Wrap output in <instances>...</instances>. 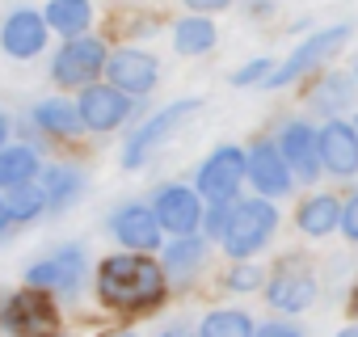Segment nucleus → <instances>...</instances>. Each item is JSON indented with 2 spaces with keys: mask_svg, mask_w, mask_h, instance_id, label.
Returning <instances> with one entry per match:
<instances>
[{
  "mask_svg": "<svg viewBox=\"0 0 358 337\" xmlns=\"http://www.w3.org/2000/svg\"><path fill=\"white\" fill-rule=\"evenodd\" d=\"M97 295L110 308H152L164 295V270H156V261L139 257V253H118L110 261H101L97 270Z\"/></svg>",
  "mask_w": 358,
  "mask_h": 337,
  "instance_id": "nucleus-1",
  "label": "nucleus"
},
{
  "mask_svg": "<svg viewBox=\"0 0 358 337\" xmlns=\"http://www.w3.org/2000/svg\"><path fill=\"white\" fill-rule=\"evenodd\" d=\"M274 224H278V211L262 199H245V203H228V224H224V249L232 257H249L257 253L270 236H274Z\"/></svg>",
  "mask_w": 358,
  "mask_h": 337,
  "instance_id": "nucleus-2",
  "label": "nucleus"
},
{
  "mask_svg": "<svg viewBox=\"0 0 358 337\" xmlns=\"http://www.w3.org/2000/svg\"><path fill=\"white\" fill-rule=\"evenodd\" d=\"M199 97H186V101H173V106H164V110H156V118H148L131 139H127V148H122V164L127 168H139L160 143H169L173 139V131L182 127V122H190L194 114H199Z\"/></svg>",
  "mask_w": 358,
  "mask_h": 337,
  "instance_id": "nucleus-3",
  "label": "nucleus"
},
{
  "mask_svg": "<svg viewBox=\"0 0 358 337\" xmlns=\"http://www.w3.org/2000/svg\"><path fill=\"white\" fill-rule=\"evenodd\" d=\"M345 38H350V26H333V30H320V34H312V38H303L295 51H291V59L278 68V72H270L266 76V85H274V89H282V85H291V80H299L303 72H312V68H320L333 51H341L345 47Z\"/></svg>",
  "mask_w": 358,
  "mask_h": 337,
  "instance_id": "nucleus-4",
  "label": "nucleus"
},
{
  "mask_svg": "<svg viewBox=\"0 0 358 337\" xmlns=\"http://www.w3.org/2000/svg\"><path fill=\"white\" fill-rule=\"evenodd\" d=\"M55 303L43 291H22L5 303L0 312V324H5L13 337H51L55 333Z\"/></svg>",
  "mask_w": 358,
  "mask_h": 337,
  "instance_id": "nucleus-5",
  "label": "nucleus"
},
{
  "mask_svg": "<svg viewBox=\"0 0 358 337\" xmlns=\"http://www.w3.org/2000/svg\"><path fill=\"white\" fill-rule=\"evenodd\" d=\"M101 64H106V47L97 43V38H68V47L55 55V64H51V76H55V85H68V89H85V85H93V76L101 72Z\"/></svg>",
  "mask_w": 358,
  "mask_h": 337,
  "instance_id": "nucleus-6",
  "label": "nucleus"
},
{
  "mask_svg": "<svg viewBox=\"0 0 358 337\" xmlns=\"http://www.w3.org/2000/svg\"><path fill=\"white\" fill-rule=\"evenodd\" d=\"M245 182V156L241 148H215L211 160L199 168V190L211 199V203H232L236 190Z\"/></svg>",
  "mask_w": 358,
  "mask_h": 337,
  "instance_id": "nucleus-7",
  "label": "nucleus"
},
{
  "mask_svg": "<svg viewBox=\"0 0 358 337\" xmlns=\"http://www.w3.org/2000/svg\"><path fill=\"white\" fill-rule=\"evenodd\" d=\"M152 220L173 232V236H190L199 224H203V203L190 186H164L156 194V207H152Z\"/></svg>",
  "mask_w": 358,
  "mask_h": 337,
  "instance_id": "nucleus-8",
  "label": "nucleus"
},
{
  "mask_svg": "<svg viewBox=\"0 0 358 337\" xmlns=\"http://www.w3.org/2000/svg\"><path fill=\"white\" fill-rule=\"evenodd\" d=\"M76 114H80V127H89V131H114V127L127 122L131 97L118 93L114 85H85Z\"/></svg>",
  "mask_w": 358,
  "mask_h": 337,
  "instance_id": "nucleus-9",
  "label": "nucleus"
},
{
  "mask_svg": "<svg viewBox=\"0 0 358 337\" xmlns=\"http://www.w3.org/2000/svg\"><path fill=\"white\" fill-rule=\"evenodd\" d=\"M316 156H320V164L329 173L350 178L358 168V135H354V127L341 122V118L324 122V131H316Z\"/></svg>",
  "mask_w": 358,
  "mask_h": 337,
  "instance_id": "nucleus-10",
  "label": "nucleus"
},
{
  "mask_svg": "<svg viewBox=\"0 0 358 337\" xmlns=\"http://www.w3.org/2000/svg\"><path fill=\"white\" fill-rule=\"evenodd\" d=\"M85 278V253L76 245L55 249L51 257L30 266V287H47V291H76Z\"/></svg>",
  "mask_w": 358,
  "mask_h": 337,
  "instance_id": "nucleus-11",
  "label": "nucleus"
},
{
  "mask_svg": "<svg viewBox=\"0 0 358 337\" xmlns=\"http://www.w3.org/2000/svg\"><path fill=\"white\" fill-rule=\"evenodd\" d=\"M278 156L287 168H295L299 182H316L320 178V156H316V131L308 122H287L282 127V143Z\"/></svg>",
  "mask_w": 358,
  "mask_h": 337,
  "instance_id": "nucleus-12",
  "label": "nucleus"
},
{
  "mask_svg": "<svg viewBox=\"0 0 358 337\" xmlns=\"http://www.w3.org/2000/svg\"><path fill=\"white\" fill-rule=\"evenodd\" d=\"M245 178H253V186L262 194H287L291 190V168L282 164V156H278V148L270 139L253 143V152L245 160Z\"/></svg>",
  "mask_w": 358,
  "mask_h": 337,
  "instance_id": "nucleus-13",
  "label": "nucleus"
},
{
  "mask_svg": "<svg viewBox=\"0 0 358 337\" xmlns=\"http://www.w3.org/2000/svg\"><path fill=\"white\" fill-rule=\"evenodd\" d=\"M101 72H110V80H114L118 93H148L156 85V59L143 55V51H131V47L118 51V55H110L101 64Z\"/></svg>",
  "mask_w": 358,
  "mask_h": 337,
  "instance_id": "nucleus-14",
  "label": "nucleus"
},
{
  "mask_svg": "<svg viewBox=\"0 0 358 337\" xmlns=\"http://www.w3.org/2000/svg\"><path fill=\"white\" fill-rule=\"evenodd\" d=\"M266 295H270V303H274L278 312H303V308L316 299V278H312L308 270H299V266H282V270L270 278Z\"/></svg>",
  "mask_w": 358,
  "mask_h": 337,
  "instance_id": "nucleus-15",
  "label": "nucleus"
},
{
  "mask_svg": "<svg viewBox=\"0 0 358 337\" xmlns=\"http://www.w3.org/2000/svg\"><path fill=\"white\" fill-rule=\"evenodd\" d=\"M0 43H5L9 55L30 59V55H38V51L47 47V22H43L38 13H30V9H17V13L5 22V34H0Z\"/></svg>",
  "mask_w": 358,
  "mask_h": 337,
  "instance_id": "nucleus-16",
  "label": "nucleus"
},
{
  "mask_svg": "<svg viewBox=\"0 0 358 337\" xmlns=\"http://www.w3.org/2000/svg\"><path fill=\"white\" fill-rule=\"evenodd\" d=\"M110 232L127 245V249H156L160 245V224L152 220V207H122L110 220Z\"/></svg>",
  "mask_w": 358,
  "mask_h": 337,
  "instance_id": "nucleus-17",
  "label": "nucleus"
},
{
  "mask_svg": "<svg viewBox=\"0 0 358 337\" xmlns=\"http://www.w3.org/2000/svg\"><path fill=\"white\" fill-rule=\"evenodd\" d=\"M43 22H47V26H55V34L76 38V34H85V30H89V22H93V5H89V0H51Z\"/></svg>",
  "mask_w": 358,
  "mask_h": 337,
  "instance_id": "nucleus-18",
  "label": "nucleus"
},
{
  "mask_svg": "<svg viewBox=\"0 0 358 337\" xmlns=\"http://www.w3.org/2000/svg\"><path fill=\"white\" fill-rule=\"evenodd\" d=\"M80 190H85V178L76 173L72 164H55V168H47V173H43V203L55 207V211H64Z\"/></svg>",
  "mask_w": 358,
  "mask_h": 337,
  "instance_id": "nucleus-19",
  "label": "nucleus"
},
{
  "mask_svg": "<svg viewBox=\"0 0 358 337\" xmlns=\"http://www.w3.org/2000/svg\"><path fill=\"white\" fill-rule=\"evenodd\" d=\"M203 257H207V241L190 232V236H182L177 245L164 249V266H160V270H169L173 278H190V274L203 266Z\"/></svg>",
  "mask_w": 358,
  "mask_h": 337,
  "instance_id": "nucleus-20",
  "label": "nucleus"
},
{
  "mask_svg": "<svg viewBox=\"0 0 358 337\" xmlns=\"http://www.w3.org/2000/svg\"><path fill=\"white\" fill-rule=\"evenodd\" d=\"M38 178V156H34V148H0V186L5 190H13V186H22V182H34Z\"/></svg>",
  "mask_w": 358,
  "mask_h": 337,
  "instance_id": "nucleus-21",
  "label": "nucleus"
},
{
  "mask_svg": "<svg viewBox=\"0 0 358 337\" xmlns=\"http://www.w3.org/2000/svg\"><path fill=\"white\" fill-rule=\"evenodd\" d=\"M337 211H341V203L333 194H316V199H308L299 207V228L308 236H329L337 228Z\"/></svg>",
  "mask_w": 358,
  "mask_h": 337,
  "instance_id": "nucleus-22",
  "label": "nucleus"
},
{
  "mask_svg": "<svg viewBox=\"0 0 358 337\" xmlns=\"http://www.w3.org/2000/svg\"><path fill=\"white\" fill-rule=\"evenodd\" d=\"M34 122H38L43 131H51V135H76V131H80V114H76V106H72V101H64V97L38 101Z\"/></svg>",
  "mask_w": 358,
  "mask_h": 337,
  "instance_id": "nucleus-23",
  "label": "nucleus"
},
{
  "mask_svg": "<svg viewBox=\"0 0 358 337\" xmlns=\"http://www.w3.org/2000/svg\"><path fill=\"white\" fill-rule=\"evenodd\" d=\"M316 110H324V114H337V110H345L350 101H354V80H350V72H329L324 76V85L316 89Z\"/></svg>",
  "mask_w": 358,
  "mask_h": 337,
  "instance_id": "nucleus-24",
  "label": "nucleus"
},
{
  "mask_svg": "<svg viewBox=\"0 0 358 337\" xmlns=\"http://www.w3.org/2000/svg\"><path fill=\"white\" fill-rule=\"evenodd\" d=\"M211 47H215V26L207 17H186L177 26V51L182 55H203Z\"/></svg>",
  "mask_w": 358,
  "mask_h": 337,
  "instance_id": "nucleus-25",
  "label": "nucleus"
},
{
  "mask_svg": "<svg viewBox=\"0 0 358 337\" xmlns=\"http://www.w3.org/2000/svg\"><path fill=\"white\" fill-rule=\"evenodd\" d=\"M199 337H253V320H249L245 312H236V308H228V312H211V316L203 320Z\"/></svg>",
  "mask_w": 358,
  "mask_h": 337,
  "instance_id": "nucleus-26",
  "label": "nucleus"
},
{
  "mask_svg": "<svg viewBox=\"0 0 358 337\" xmlns=\"http://www.w3.org/2000/svg\"><path fill=\"white\" fill-rule=\"evenodd\" d=\"M5 207H9V220H34V215H43V190L34 186V182H22V186H13V194L5 199Z\"/></svg>",
  "mask_w": 358,
  "mask_h": 337,
  "instance_id": "nucleus-27",
  "label": "nucleus"
},
{
  "mask_svg": "<svg viewBox=\"0 0 358 337\" xmlns=\"http://www.w3.org/2000/svg\"><path fill=\"white\" fill-rule=\"evenodd\" d=\"M337 224H341L345 241H358V199L341 203V211H337Z\"/></svg>",
  "mask_w": 358,
  "mask_h": 337,
  "instance_id": "nucleus-28",
  "label": "nucleus"
},
{
  "mask_svg": "<svg viewBox=\"0 0 358 337\" xmlns=\"http://www.w3.org/2000/svg\"><path fill=\"white\" fill-rule=\"evenodd\" d=\"M262 282V270H253V266H236L232 274H228V287L232 291H253Z\"/></svg>",
  "mask_w": 358,
  "mask_h": 337,
  "instance_id": "nucleus-29",
  "label": "nucleus"
},
{
  "mask_svg": "<svg viewBox=\"0 0 358 337\" xmlns=\"http://www.w3.org/2000/svg\"><path fill=\"white\" fill-rule=\"evenodd\" d=\"M224 224H228V203H211V211H207V236H224Z\"/></svg>",
  "mask_w": 358,
  "mask_h": 337,
  "instance_id": "nucleus-30",
  "label": "nucleus"
},
{
  "mask_svg": "<svg viewBox=\"0 0 358 337\" xmlns=\"http://www.w3.org/2000/svg\"><path fill=\"white\" fill-rule=\"evenodd\" d=\"M266 68H270V59H257V64H249L245 72H236L232 80H236V85H253V80H266V76H270Z\"/></svg>",
  "mask_w": 358,
  "mask_h": 337,
  "instance_id": "nucleus-31",
  "label": "nucleus"
},
{
  "mask_svg": "<svg viewBox=\"0 0 358 337\" xmlns=\"http://www.w3.org/2000/svg\"><path fill=\"white\" fill-rule=\"evenodd\" d=\"M253 337H303L299 329H291V324H262Z\"/></svg>",
  "mask_w": 358,
  "mask_h": 337,
  "instance_id": "nucleus-32",
  "label": "nucleus"
},
{
  "mask_svg": "<svg viewBox=\"0 0 358 337\" xmlns=\"http://www.w3.org/2000/svg\"><path fill=\"white\" fill-rule=\"evenodd\" d=\"M186 5H190V9H203V13H207V9H224V5H232V0H186Z\"/></svg>",
  "mask_w": 358,
  "mask_h": 337,
  "instance_id": "nucleus-33",
  "label": "nucleus"
},
{
  "mask_svg": "<svg viewBox=\"0 0 358 337\" xmlns=\"http://www.w3.org/2000/svg\"><path fill=\"white\" fill-rule=\"evenodd\" d=\"M9 224V207H5V199H0V228Z\"/></svg>",
  "mask_w": 358,
  "mask_h": 337,
  "instance_id": "nucleus-34",
  "label": "nucleus"
},
{
  "mask_svg": "<svg viewBox=\"0 0 358 337\" xmlns=\"http://www.w3.org/2000/svg\"><path fill=\"white\" fill-rule=\"evenodd\" d=\"M5 135H9V122H5V118H0V148H5Z\"/></svg>",
  "mask_w": 358,
  "mask_h": 337,
  "instance_id": "nucleus-35",
  "label": "nucleus"
},
{
  "mask_svg": "<svg viewBox=\"0 0 358 337\" xmlns=\"http://www.w3.org/2000/svg\"><path fill=\"white\" fill-rule=\"evenodd\" d=\"M164 337H190V333H186V329H169Z\"/></svg>",
  "mask_w": 358,
  "mask_h": 337,
  "instance_id": "nucleus-36",
  "label": "nucleus"
},
{
  "mask_svg": "<svg viewBox=\"0 0 358 337\" xmlns=\"http://www.w3.org/2000/svg\"><path fill=\"white\" fill-rule=\"evenodd\" d=\"M106 337H135V333H127V329H118V333H106Z\"/></svg>",
  "mask_w": 358,
  "mask_h": 337,
  "instance_id": "nucleus-37",
  "label": "nucleus"
},
{
  "mask_svg": "<svg viewBox=\"0 0 358 337\" xmlns=\"http://www.w3.org/2000/svg\"><path fill=\"white\" fill-rule=\"evenodd\" d=\"M337 337H358V329H345V333H337Z\"/></svg>",
  "mask_w": 358,
  "mask_h": 337,
  "instance_id": "nucleus-38",
  "label": "nucleus"
}]
</instances>
